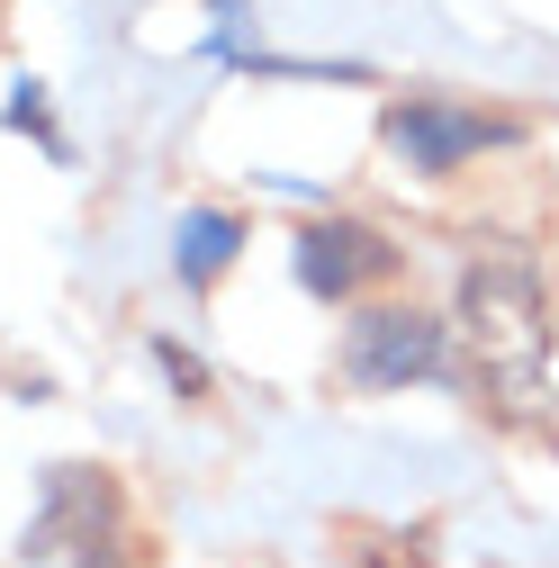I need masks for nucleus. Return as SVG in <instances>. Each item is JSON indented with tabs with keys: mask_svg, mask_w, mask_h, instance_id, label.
<instances>
[{
	"mask_svg": "<svg viewBox=\"0 0 559 568\" xmlns=\"http://www.w3.org/2000/svg\"><path fill=\"white\" fill-rule=\"evenodd\" d=\"M460 343L487 379V397L532 415L550 379V290L524 253H478L460 271Z\"/></svg>",
	"mask_w": 559,
	"mask_h": 568,
	"instance_id": "nucleus-1",
	"label": "nucleus"
},
{
	"mask_svg": "<svg viewBox=\"0 0 559 568\" xmlns=\"http://www.w3.org/2000/svg\"><path fill=\"white\" fill-rule=\"evenodd\" d=\"M343 379L353 388L443 379V325L425 307H362L353 325H343Z\"/></svg>",
	"mask_w": 559,
	"mask_h": 568,
	"instance_id": "nucleus-2",
	"label": "nucleus"
},
{
	"mask_svg": "<svg viewBox=\"0 0 559 568\" xmlns=\"http://www.w3.org/2000/svg\"><path fill=\"white\" fill-rule=\"evenodd\" d=\"M388 154L406 172H451V163H478L515 145V118H487V109H460V100H397L388 109Z\"/></svg>",
	"mask_w": 559,
	"mask_h": 568,
	"instance_id": "nucleus-3",
	"label": "nucleus"
},
{
	"mask_svg": "<svg viewBox=\"0 0 559 568\" xmlns=\"http://www.w3.org/2000/svg\"><path fill=\"white\" fill-rule=\"evenodd\" d=\"M298 280L316 298H353V290H370V280H397V244L370 235L362 217H316L298 235Z\"/></svg>",
	"mask_w": 559,
	"mask_h": 568,
	"instance_id": "nucleus-4",
	"label": "nucleus"
},
{
	"mask_svg": "<svg viewBox=\"0 0 559 568\" xmlns=\"http://www.w3.org/2000/svg\"><path fill=\"white\" fill-rule=\"evenodd\" d=\"M235 253H244V226L226 217V207H199V217L181 226V271H190V290H207Z\"/></svg>",
	"mask_w": 559,
	"mask_h": 568,
	"instance_id": "nucleus-5",
	"label": "nucleus"
}]
</instances>
